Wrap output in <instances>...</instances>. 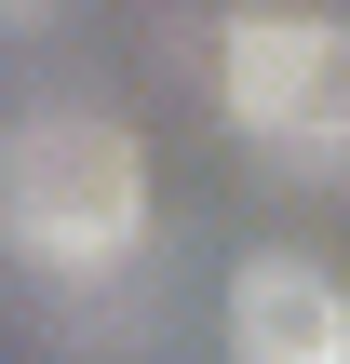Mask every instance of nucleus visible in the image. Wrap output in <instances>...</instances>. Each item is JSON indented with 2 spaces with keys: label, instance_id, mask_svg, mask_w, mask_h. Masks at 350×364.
<instances>
[{
  "label": "nucleus",
  "instance_id": "7ed1b4c3",
  "mask_svg": "<svg viewBox=\"0 0 350 364\" xmlns=\"http://www.w3.org/2000/svg\"><path fill=\"white\" fill-rule=\"evenodd\" d=\"M229 364H350V297L310 257H243L229 270Z\"/></svg>",
  "mask_w": 350,
  "mask_h": 364
},
{
  "label": "nucleus",
  "instance_id": "20e7f679",
  "mask_svg": "<svg viewBox=\"0 0 350 364\" xmlns=\"http://www.w3.org/2000/svg\"><path fill=\"white\" fill-rule=\"evenodd\" d=\"M27 14H40V0H0V27H27Z\"/></svg>",
  "mask_w": 350,
  "mask_h": 364
},
{
  "label": "nucleus",
  "instance_id": "f03ea898",
  "mask_svg": "<svg viewBox=\"0 0 350 364\" xmlns=\"http://www.w3.org/2000/svg\"><path fill=\"white\" fill-rule=\"evenodd\" d=\"M216 95L256 149L283 162H350V14H229Z\"/></svg>",
  "mask_w": 350,
  "mask_h": 364
},
{
  "label": "nucleus",
  "instance_id": "f257e3e1",
  "mask_svg": "<svg viewBox=\"0 0 350 364\" xmlns=\"http://www.w3.org/2000/svg\"><path fill=\"white\" fill-rule=\"evenodd\" d=\"M0 243L27 270H121L148 243V149L108 122V108H27L0 135Z\"/></svg>",
  "mask_w": 350,
  "mask_h": 364
}]
</instances>
